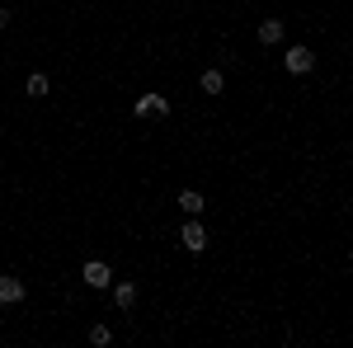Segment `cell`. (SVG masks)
Returning a JSON list of instances; mask_svg holds the SVG:
<instances>
[{
  "label": "cell",
  "mask_w": 353,
  "mask_h": 348,
  "mask_svg": "<svg viewBox=\"0 0 353 348\" xmlns=\"http://www.w3.org/2000/svg\"><path fill=\"white\" fill-rule=\"evenodd\" d=\"M311 66H316V57L306 52V48H288V71H292V76H306Z\"/></svg>",
  "instance_id": "obj_4"
},
{
  "label": "cell",
  "mask_w": 353,
  "mask_h": 348,
  "mask_svg": "<svg viewBox=\"0 0 353 348\" xmlns=\"http://www.w3.org/2000/svg\"><path fill=\"white\" fill-rule=\"evenodd\" d=\"M85 283H90V287H109L113 283V268L104 264V259H90V264H85V273H81Z\"/></svg>",
  "instance_id": "obj_2"
},
{
  "label": "cell",
  "mask_w": 353,
  "mask_h": 348,
  "mask_svg": "<svg viewBox=\"0 0 353 348\" xmlns=\"http://www.w3.org/2000/svg\"><path fill=\"white\" fill-rule=\"evenodd\" d=\"M259 43H283V24H278V19H264V24H259Z\"/></svg>",
  "instance_id": "obj_7"
},
{
  "label": "cell",
  "mask_w": 353,
  "mask_h": 348,
  "mask_svg": "<svg viewBox=\"0 0 353 348\" xmlns=\"http://www.w3.org/2000/svg\"><path fill=\"white\" fill-rule=\"evenodd\" d=\"M28 94L43 99V94H48V76H28Z\"/></svg>",
  "instance_id": "obj_10"
},
{
  "label": "cell",
  "mask_w": 353,
  "mask_h": 348,
  "mask_svg": "<svg viewBox=\"0 0 353 348\" xmlns=\"http://www.w3.org/2000/svg\"><path fill=\"white\" fill-rule=\"evenodd\" d=\"M161 113H170V104H165L161 94H141L137 99V118H161Z\"/></svg>",
  "instance_id": "obj_3"
},
{
  "label": "cell",
  "mask_w": 353,
  "mask_h": 348,
  "mask_svg": "<svg viewBox=\"0 0 353 348\" xmlns=\"http://www.w3.org/2000/svg\"><path fill=\"white\" fill-rule=\"evenodd\" d=\"M113 301H118V306L128 311V306L137 301V283H118V287H113Z\"/></svg>",
  "instance_id": "obj_8"
},
{
  "label": "cell",
  "mask_w": 353,
  "mask_h": 348,
  "mask_svg": "<svg viewBox=\"0 0 353 348\" xmlns=\"http://www.w3.org/2000/svg\"><path fill=\"white\" fill-rule=\"evenodd\" d=\"M179 245H184L189 254H203V249H208V226H203V221H189V226L179 231Z\"/></svg>",
  "instance_id": "obj_1"
},
{
  "label": "cell",
  "mask_w": 353,
  "mask_h": 348,
  "mask_svg": "<svg viewBox=\"0 0 353 348\" xmlns=\"http://www.w3.org/2000/svg\"><path fill=\"white\" fill-rule=\"evenodd\" d=\"M5 24H10V10H0V28H5Z\"/></svg>",
  "instance_id": "obj_12"
},
{
  "label": "cell",
  "mask_w": 353,
  "mask_h": 348,
  "mask_svg": "<svg viewBox=\"0 0 353 348\" xmlns=\"http://www.w3.org/2000/svg\"><path fill=\"white\" fill-rule=\"evenodd\" d=\"M179 207H184L189 216H198L203 207H208V203H203V193H193V188H184V193H179Z\"/></svg>",
  "instance_id": "obj_6"
},
{
  "label": "cell",
  "mask_w": 353,
  "mask_h": 348,
  "mask_svg": "<svg viewBox=\"0 0 353 348\" xmlns=\"http://www.w3.org/2000/svg\"><path fill=\"white\" fill-rule=\"evenodd\" d=\"M109 339H113V334H109V329H104V325H94V329H90V344H94V348H104V344H109Z\"/></svg>",
  "instance_id": "obj_11"
},
{
  "label": "cell",
  "mask_w": 353,
  "mask_h": 348,
  "mask_svg": "<svg viewBox=\"0 0 353 348\" xmlns=\"http://www.w3.org/2000/svg\"><path fill=\"white\" fill-rule=\"evenodd\" d=\"M203 90H208V94H221V90H226V76H221V71H203Z\"/></svg>",
  "instance_id": "obj_9"
},
{
  "label": "cell",
  "mask_w": 353,
  "mask_h": 348,
  "mask_svg": "<svg viewBox=\"0 0 353 348\" xmlns=\"http://www.w3.org/2000/svg\"><path fill=\"white\" fill-rule=\"evenodd\" d=\"M0 301H24V283L10 278V273H0Z\"/></svg>",
  "instance_id": "obj_5"
}]
</instances>
